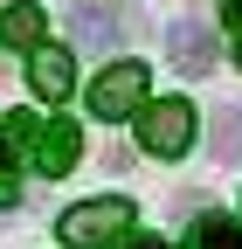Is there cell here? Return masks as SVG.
Masks as SVG:
<instances>
[{
	"label": "cell",
	"mask_w": 242,
	"mask_h": 249,
	"mask_svg": "<svg viewBox=\"0 0 242 249\" xmlns=\"http://www.w3.org/2000/svg\"><path fill=\"white\" fill-rule=\"evenodd\" d=\"M166 55H173L180 76H207L215 70V28L207 21H173L166 28Z\"/></svg>",
	"instance_id": "5"
},
{
	"label": "cell",
	"mask_w": 242,
	"mask_h": 249,
	"mask_svg": "<svg viewBox=\"0 0 242 249\" xmlns=\"http://www.w3.org/2000/svg\"><path fill=\"white\" fill-rule=\"evenodd\" d=\"M222 21L235 28V35H242V0H222Z\"/></svg>",
	"instance_id": "12"
},
{
	"label": "cell",
	"mask_w": 242,
	"mask_h": 249,
	"mask_svg": "<svg viewBox=\"0 0 242 249\" xmlns=\"http://www.w3.org/2000/svg\"><path fill=\"white\" fill-rule=\"evenodd\" d=\"M63 242L69 249H90V242H118V235H132V201H118V194H104V201H76V208H63Z\"/></svg>",
	"instance_id": "2"
},
{
	"label": "cell",
	"mask_w": 242,
	"mask_h": 249,
	"mask_svg": "<svg viewBox=\"0 0 242 249\" xmlns=\"http://www.w3.org/2000/svg\"><path fill=\"white\" fill-rule=\"evenodd\" d=\"M28 145H35V166L55 180V173H69L76 160H83V132H76V124L69 118H49V124H35V139H28Z\"/></svg>",
	"instance_id": "6"
},
{
	"label": "cell",
	"mask_w": 242,
	"mask_h": 249,
	"mask_svg": "<svg viewBox=\"0 0 242 249\" xmlns=\"http://www.w3.org/2000/svg\"><path fill=\"white\" fill-rule=\"evenodd\" d=\"M194 104L187 97H159V104H138V145L153 152V160H180V152L194 145Z\"/></svg>",
	"instance_id": "1"
},
{
	"label": "cell",
	"mask_w": 242,
	"mask_h": 249,
	"mask_svg": "<svg viewBox=\"0 0 242 249\" xmlns=\"http://www.w3.org/2000/svg\"><path fill=\"white\" fill-rule=\"evenodd\" d=\"M14 160H21V152H14V139L0 132V208H14V201H21V187H14Z\"/></svg>",
	"instance_id": "11"
},
{
	"label": "cell",
	"mask_w": 242,
	"mask_h": 249,
	"mask_svg": "<svg viewBox=\"0 0 242 249\" xmlns=\"http://www.w3.org/2000/svg\"><path fill=\"white\" fill-rule=\"evenodd\" d=\"M28 76H35L42 97H69V90H76V55L55 49V42H35V49H28Z\"/></svg>",
	"instance_id": "7"
},
{
	"label": "cell",
	"mask_w": 242,
	"mask_h": 249,
	"mask_svg": "<svg viewBox=\"0 0 242 249\" xmlns=\"http://www.w3.org/2000/svg\"><path fill=\"white\" fill-rule=\"evenodd\" d=\"M125 249H166V242H159V235H132Z\"/></svg>",
	"instance_id": "13"
},
{
	"label": "cell",
	"mask_w": 242,
	"mask_h": 249,
	"mask_svg": "<svg viewBox=\"0 0 242 249\" xmlns=\"http://www.w3.org/2000/svg\"><path fill=\"white\" fill-rule=\"evenodd\" d=\"M145 83H153V76H145V62H138V55L111 62V70L90 83V111H97V118H132V111L145 104Z\"/></svg>",
	"instance_id": "3"
},
{
	"label": "cell",
	"mask_w": 242,
	"mask_h": 249,
	"mask_svg": "<svg viewBox=\"0 0 242 249\" xmlns=\"http://www.w3.org/2000/svg\"><path fill=\"white\" fill-rule=\"evenodd\" d=\"M194 249H242V222H228V214H201V222H194Z\"/></svg>",
	"instance_id": "9"
},
{
	"label": "cell",
	"mask_w": 242,
	"mask_h": 249,
	"mask_svg": "<svg viewBox=\"0 0 242 249\" xmlns=\"http://www.w3.org/2000/svg\"><path fill=\"white\" fill-rule=\"evenodd\" d=\"M235 62H242V42H235Z\"/></svg>",
	"instance_id": "14"
},
{
	"label": "cell",
	"mask_w": 242,
	"mask_h": 249,
	"mask_svg": "<svg viewBox=\"0 0 242 249\" xmlns=\"http://www.w3.org/2000/svg\"><path fill=\"white\" fill-rule=\"evenodd\" d=\"M42 28H49V14L35 7V0H14L7 14H0V35H7L14 49H35V42H42Z\"/></svg>",
	"instance_id": "8"
},
{
	"label": "cell",
	"mask_w": 242,
	"mask_h": 249,
	"mask_svg": "<svg viewBox=\"0 0 242 249\" xmlns=\"http://www.w3.org/2000/svg\"><path fill=\"white\" fill-rule=\"evenodd\" d=\"M207 139H215V160L235 166V160H242V111H235V104L215 111V132H207Z\"/></svg>",
	"instance_id": "10"
},
{
	"label": "cell",
	"mask_w": 242,
	"mask_h": 249,
	"mask_svg": "<svg viewBox=\"0 0 242 249\" xmlns=\"http://www.w3.org/2000/svg\"><path fill=\"white\" fill-rule=\"evenodd\" d=\"M138 28V14H125V7H76L69 14V42L76 49H118Z\"/></svg>",
	"instance_id": "4"
}]
</instances>
